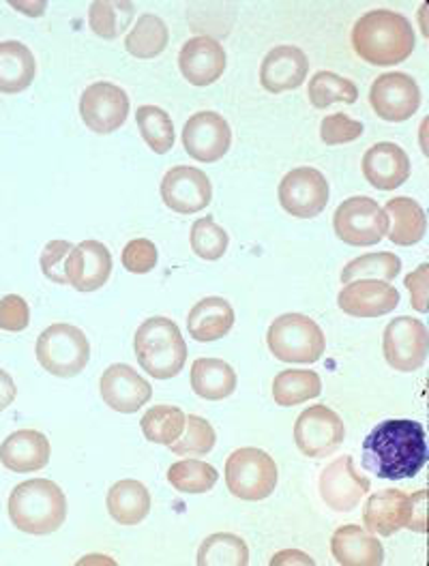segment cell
Wrapping results in <instances>:
<instances>
[{"instance_id":"6da1fadb","label":"cell","mask_w":429,"mask_h":566,"mask_svg":"<svg viewBox=\"0 0 429 566\" xmlns=\"http://www.w3.org/2000/svg\"><path fill=\"white\" fill-rule=\"evenodd\" d=\"M426 429L419 421L389 419L372 429L363 442V465L378 479L401 481L417 476L428 463Z\"/></svg>"},{"instance_id":"7a4b0ae2","label":"cell","mask_w":429,"mask_h":566,"mask_svg":"<svg viewBox=\"0 0 429 566\" xmlns=\"http://www.w3.org/2000/svg\"><path fill=\"white\" fill-rule=\"evenodd\" d=\"M417 45L415 29L408 18L389 9H374L360 15L353 29V48L358 59L378 65L391 67L404 63Z\"/></svg>"},{"instance_id":"3957f363","label":"cell","mask_w":429,"mask_h":566,"mask_svg":"<svg viewBox=\"0 0 429 566\" xmlns=\"http://www.w3.org/2000/svg\"><path fill=\"white\" fill-rule=\"evenodd\" d=\"M9 517L18 531L52 534L67 520V497L50 479L24 481L9 495Z\"/></svg>"},{"instance_id":"277c9868","label":"cell","mask_w":429,"mask_h":566,"mask_svg":"<svg viewBox=\"0 0 429 566\" xmlns=\"http://www.w3.org/2000/svg\"><path fill=\"white\" fill-rule=\"evenodd\" d=\"M134 350L144 371L155 380L177 378L187 363V344L177 322L170 318H148L134 337Z\"/></svg>"},{"instance_id":"5b68a950","label":"cell","mask_w":429,"mask_h":566,"mask_svg":"<svg viewBox=\"0 0 429 566\" xmlns=\"http://www.w3.org/2000/svg\"><path fill=\"white\" fill-rule=\"evenodd\" d=\"M426 490L408 495L399 490H385L369 495L363 509V522L367 531L380 536H391L401 528L426 532Z\"/></svg>"},{"instance_id":"8992f818","label":"cell","mask_w":429,"mask_h":566,"mask_svg":"<svg viewBox=\"0 0 429 566\" xmlns=\"http://www.w3.org/2000/svg\"><path fill=\"white\" fill-rule=\"evenodd\" d=\"M36 360L39 365L56 378L80 376L91 360V344L73 324H52L36 339Z\"/></svg>"},{"instance_id":"52a82bcc","label":"cell","mask_w":429,"mask_h":566,"mask_svg":"<svg viewBox=\"0 0 429 566\" xmlns=\"http://www.w3.org/2000/svg\"><path fill=\"white\" fill-rule=\"evenodd\" d=\"M269 350L284 363H316L326 350L321 326L303 314H284L269 326Z\"/></svg>"},{"instance_id":"ba28073f","label":"cell","mask_w":429,"mask_h":566,"mask_svg":"<svg viewBox=\"0 0 429 566\" xmlns=\"http://www.w3.org/2000/svg\"><path fill=\"white\" fill-rule=\"evenodd\" d=\"M278 479V463L262 449H239L226 461V485L234 497L264 500L275 492Z\"/></svg>"},{"instance_id":"9c48e42d","label":"cell","mask_w":429,"mask_h":566,"mask_svg":"<svg viewBox=\"0 0 429 566\" xmlns=\"http://www.w3.org/2000/svg\"><path fill=\"white\" fill-rule=\"evenodd\" d=\"M333 228L339 241L353 248L378 245L389 234V214L365 196L344 200L333 214Z\"/></svg>"},{"instance_id":"30bf717a","label":"cell","mask_w":429,"mask_h":566,"mask_svg":"<svg viewBox=\"0 0 429 566\" xmlns=\"http://www.w3.org/2000/svg\"><path fill=\"white\" fill-rule=\"evenodd\" d=\"M383 353L395 371L412 374L421 369L429 353L428 326L410 316L391 319L383 335Z\"/></svg>"},{"instance_id":"8fae6325","label":"cell","mask_w":429,"mask_h":566,"mask_svg":"<svg viewBox=\"0 0 429 566\" xmlns=\"http://www.w3.org/2000/svg\"><path fill=\"white\" fill-rule=\"evenodd\" d=\"M346 438V427L337 412L326 406L303 410L294 423V442L307 458L322 460L333 455Z\"/></svg>"},{"instance_id":"7c38bea8","label":"cell","mask_w":429,"mask_h":566,"mask_svg":"<svg viewBox=\"0 0 429 566\" xmlns=\"http://www.w3.org/2000/svg\"><path fill=\"white\" fill-rule=\"evenodd\" d=\"M369 104L387 123H404L421 107V88L408 73L378 75L369 88Z\"/></svg>"},{"instance_id":"4fadbf2b","label":"cell","mask_w":429,"mask_h":566,"mask_svg":"<svg viewBox=\"0 0 429 566\" xmlns=\"http://www.w3.org/2000/svg\"><path fill=\"white\" fill-rule=\"evenodd\" d=\"M80 116L91 132L114 134L129 116V97L112 82H95L80 97Z\"/></svg>"},{"instance_id":"5bb4252c","label":"cell","mask_w":429,"mask_h":566,"mask_svg":"<svg viewBox=\"0 0 429 566\" xmlns=\"http://www.w3.org/2000/svg\"><path fill=\"white\" fill-rule=\"evenodd\" d=\"M328 180L316 168H294L280 182V205L296 219H314L328 205Z\"/></svg>"},{"instance_id":"9a60e30c","label":"cell","mask_w":429,"mask_h":566,"mask_svg":"<svg viewBox=\"0 0 429 566\" xmlns=\"http://www.w3.org/2000/svg\"><path fill=\"white\" fill-rule=\"evenodd\" d=\"M369 479L355 470L350 455H342L331 461L322 470L318 490L322 502L335 513H350L355 511L360 500L369 494Z\"/></svg>"},{"instance_id":"2e32d148","label":"cell","mask_w":429,"mask_h":566,"mask_svg":"<svg viewBox=\"0 0 429 566\" xmlns=\"http://www.w3.org/2000/svg\"><path fill=\"white\" fill-rule=\"evenodd\" d=\"M182 146L189 157L202 164H214L232 146V129L217 112H198L182 127Z\"/></svg>"},{"instance_id":"e0dca14e","label":"cell","mask_w":429,"mask_h":566,"mask_svg":"<svg viewBox=\"0 0 429 566\" xmlns=\"http://www.w3.org/2000/svg\"><path fill=\"white\" fill-rule=\"evenodd\" d=\"M161 200L170 211L193 214L205 211L213 200L211 178L191 166H177L161 180Z\"/></svg>"},{"instance_id":"ac0fdd59","label":"cell","mask_w":429,"mask_h":566,"mask_svg":"<svg viewBox=\"0 0 429 566\" xmlns=\"http://www.w3.org/2000/svg\"><path fill=\"white\" fill-rule=\"evenodd\" d=\"M337 305L353 318H380L395 312L399 305V292L391 283L380 280H357L342 287Z\"/></svg>"},{"instance_id":"d6986e66","label":"cell","mask_w":429,"mask_h":566,"mask_svg":"<svg viewBox=\"0 0 429 566\" xmlns=\"http://www.w3.org/2000/svg\"><path fill=\"white\" fill-rule=\"evenodd\" d=\"M100 392L104 403L121 415L138 412L153 397L150 385L125 363H114L107 367L100 380Z\"/></svg>"},{"instance_id":"ffe728a7","label":"cell","mask_w":429,"mask_h":566,"mask_svg":"<svg viewBox=\"0 0 429 566\" xmlns=\"http://www.w3.org/2000/svg\"><path fill=\"white\" fill-rule=\"evenodd\" d=\"M112 275V253L100 241H82L73 245L67 262L65 277L77 292H95L104 287Z\"/></svg>"},{"instance_id":"44dd1931","label":"cell","mask_w":429,"mask_h":566,"mask_svg":"<svg viewBox=\"0 0 429 566\" xmlns=\"http://www.w3.org/2000/svg\"><path fill=\"white\" fill-rule=\"evenodd\" d=\"M226 63V50L213 36H193L180 48V73L193 86L214 84L223 75Z\"/></svg>"},{"instance_id":"7402d4cb","label":"cell","mask_w":429,"mask_h":566,"mask_svg":"<svg viewBox=\"0 0 429 566\" xmlns=\"http://www.w3.org/2000/svg\"><path fill=\"white\" fill-rule=\"evenodd\" d=\"M363 177L380 191H394L410 178V157L394 142H378L363 155Z\"/></svg>"},{"instance_id":"603a6c76","label":"cell","mask_w":429,"mask_h":566,"mask_svg":"<svg viewBox=\"0 0 429 566\" xmlns=\"http://www.w3.org/2000/svg\"><path fill=\"white\" fill-rule=\"evenodd\" d=\"M310 73V61L305 52L296 45H278L273 48L260 67V84L269 93H286L299 88Z\"/></svg>"},{"instance_id":"cb8c5ba5","label":"cell","mask_w":429,"mask_h":566,"mask_svg":"<svg viewBox=\"0 0 429 566\" xmlns=\"http://www.w3.org/2000/svg\"><path fill=\"white\" fill-rule=\"evenodd\" d=\"M50 440L35 429H20L0 444L2 465L18 474L43 470L50 461Z\"/></svg>"},{"instance_id":"d4e9b609","label":"cell","mask_w":429,"mask_h":566,"mask_svg":"<svg viewBox=\"0 0 429 566\" xmlns=\"http://www.w3.org/2000/svg\"><path fill=\"white\" fill-rule=\"evenodd\" d=\"M331 554L342 566H380L385 563L383 543L355 524L335 531L331 538Z\"/></svg>"},{"instance_id":"484cf974","label":"cell","mask_w":429,"mask_h":566,"mask_svg":"<svg viewBox=\"0 0 429 566\" xmlns=\"http://www.w3.org/2000/svg\"><path fill=\"white\" fill-rule=\"evenodd\" d=\"M232 326L234 310L221 296H207L198 301L187 316V331L196 342H217L226 337Z\"/></svg>"},{"instance_id":"4316f807","label":"cell","mask_w":429,"mask_h":566,"mask_svg":"<svg viewBox=\"0 0 429 566\" xmlns=\"http://www.w3.org/2000/svg\"><path fill=\"white\" fill-rule=\"evenodd\" d=\"M109 517L121 526H138L150 513V494L136 479H123L109 488L106 497Z\"/></svg>"},{"instance_id":"83f0119b","label":"cell","mask_w":429,"mask_h":566,"mask_svg":"<svg viewBox=\"0 0 429 566\" xmlns=\"http://www.w3.org/2000/svg\"><path fill=\"white\" fill-rule=\"evenodd\" d=\"M36 63L33 52L20 41L0 43V93L18 95L35 80Z\"/></svg>"},{"instance_id":"f1b7e54d","label":"cell","mask_w":429,"mask_h":566,"mask_svg":"<svg viewBox=\"0 0 429 566\" xmlns=\"http://www.w3.org/2000/svg\"><path fill=\"white\" fill-rule=\"evenodd\" d=\"M385 212L391 217V226H389V239L394 245L399 248H410L423 241L426 232H428V217L423 207L412 200V198H391L385 207Z\"/></svg>"},{"instance_id":"f546056e","label":"cell","mask_w":429,"mask_h":566,"mask_svg":"<svg viewBox=\"0 0 429 566\" xmlns=\"http://www.w3.org/2000/svg\"><path fill=\"white\" fill-rule=\"evenodd\" d=\"M191 389L207 401H221L237 390V371L221 358H196Z\"/></svg>"},{"instance_id":"4dcf8cb0","label":"cell","mask_w":429,"mask_h":566,"mask_svg":"<svg viewBox=\"0 0 429 566\" xmlns=\"http://www.w3.org/2000/svg\"><path fill=\"white\" fill-rule=\"evenodd\" d=\"M168 41H170V31L166 22L159 15L144 13L125 39V48L132 56L148 61L159 56L168 48Z\"/></svg>"},{"instance_id":"1f68e13d","label":"cell","mask_w":429,"mask_h":566,"mask_svg":"<svg viewBox=\"0 0 429 566\" xmlns=\"http://www.w3.org/2000/svg\"><path fill=\"white\" fill-rule=\"evenodd\" d=\"M321 392V376L312 369H286L273 380V399L282 408L316 399Z\"/></svg>"},{"instance_id":"d6a6232c","label":"cell","mask_w":429,"mask_h":566,"mask_svg":"<svg viewBox=\"0 0 429 566\" xmlns=\"http://www.w3.org/2000/svg\"><path fill=\"white\" fill-rule=\"evenodd\" d=\"M200 566H248L250 549L248 543L230 532H217L207 536V541L198 549Z\"/></svg>"},{"instance_id":"836d02e7","label":"cell","mask_w":429,"mask_h":566,"mask_svg":"<svg viewBox=\"0 0 429 566\" xmlns=\"http://www.w3.org/2000/svg\"><path fill=\"white\" fill-rule=\"evenodd\" d=\"M307 95L312 106L324 109L333 104H355L358 99V88L348 77H342L333 71H318L310 80Z\"/></svg>"},{"instance_id":"e575fe53","label":"cell","mask_w":429,"mask_h":566,"mask_svg":"<svg viewBox=\"0 0 429 566\" xmlns=\"http://www.w3.org/2000/svg\"><path fill=\"white\" fill-rule=\"evenodd\" d=\"M219 479L211 463L200 460H182L168 468V483L180 494H207Z\"/></svg>"},{"instance_id":"d590c367","label":"cell","mask_w":429,"mask_h":566,"mask_svg":"<svg viewBox=\"0 0 429 566\" xmlns=\"http://www.w3.org/2000/svg\"><path fill=\"white\" fill-rule=\"evenodd\" d=\"M136 123L143 140L153 153L166 155L175 146V125L166 109L157 106H140L136 112Z\"/></svg>"},{"instance_id":"8d00e7d4","label":"cell","mask_w":429,"mask_h":566,"mask_svg":"<svg viewBox=\"0 0 429 566\" xmlns=\"http://www.w3.org/2000/svg\"><path fill=\"white\" fill-rule=\"evenodd\" d=\"M134 20V2L97 0L88 9V24L93 33L104 39H116L127 31Z\"/></svg>"},{"instance_id":"74e56055","label":"cell","mask_w":429,"mask_h":566,"mask_svg":"<svg viewBox=\"0 0 429 566\" xmlns=\"http://www.w3.org/2000/svg\"><path fill=\"white\" fill-rule=\"evenodd\" d=\"M401 271V260L389 253H367L357 260L348 262L342 271V283L357 282V280H380V282H394Z\"/></svg>"},{"instance_id":"f35d334b","label":"cell","mask_w":429,"mask_h":566,"mask_svg":"<svg viewBox=\"0 0 429 566\" xmlns=\"http://www.w3.org/2000/svg\"><path fill=\"white\" fill-rule=\"evenodd\" d=\"M144 438L153 444H172L185 427V412L177 406H153L143 417Z\"/></svg>"},{"instance_id":"ab89813d","label":"cell","mask_w":429,"mask_h":566,"mask_svg":"<svg viewBox=\"0 0 429 566\" xmlns=\"http://www.w3.org/2000/svg\"><path fill=\"white\" fill-rule=\"evenodd\" d=\"M214 440L213 424L202 417L189 415L185 417V433L168 447L172 455H207L213 451Z\"/></svg>"},{"instance_id":"60d3db41","label":"cell","mask_w":429,"mask_h":566,"mask_svg":"<svg viewBox=\"0 0 429 566\" xmlns=\"http://www.w3.org/2000/svg\"><path fill=\"white\" fill-rule=\"evenodd\" d=\"M191 249L198 258L202 260H209L214 262L219 258H223V253L228 251V243H230V237L228 232L214 223L213 217H202L198 219L193 226H191Z\"/></svg>"},{"instance_id":"b9f144b4","label":"cell","mask_w":429,"mask_h":566,"mask_svg":"<svg viewBox=\"0 0 429 566\" xmlns=\"http://www.w3.org/2000/svg\"><path fill=\"white\" fill-rule=\"evenodd\" d=\"M365 127L346 114H331L321 123V138L326 146H339L355 142L363 136Z\"/></svg>"},{"instance_id":"7bdbcfd3","label":"cell","mask_w":429,"mask_h":566,"mask_svg":"<svg viewBox=\"0 0 429 566\" xmlns=\"http://www.w3.org/2000/svg\"><path fill=\"white\" fill-rule=\"evenodd\" d=\"M157 248L148 239H134L123 249V266L136 275L150 273L157 266Z\"/></svg>"},{"instance_id":"ee69618b","label":"cell","mask_w":429,"mask_h":566,"mask_svg":"<svg viewBox=\"0 0 429 566\" xmlns=\"http://www.w3.org/2000/svg\"><path fill=\"white\" fill-rule=\"evenodd\" d=\"M72 249V243H67V241H50V243L45 245L43 253H41L39 264H41L43 275H45L50 282L61 283V285L67 283V277H65V262H67V255H70Z\"/></svg>"},{"instance_id":"f6af8a7d","label":"cell","mask_w":429,"mask_h":566,"mask_svg":"<svg viewBox=\"0 0 429 566\" xmlns=\"http://www.w3.org/2000/svg\"><path fill=\"white\" fill-rule=\"evenodd\" d=\"M31 324L29 303L18 294H7L0 298V328L9 333H20Z\"/></svg>"},{"instance_id":"bcb514c9","label":"cell","mask_w":429,"mask_h":566,"mask_svg":"<svg viewBox=\"0 0 429 566\" xmlns=\"http://www.w3.org/2000/svg\"><path fill=\"white\" fill-rule=\"evenodd\" d=\"M428 264H421L415 273L406 277V287L410 290V303L417 312L426 314L428 312Z\"/></svg>"},{"instance_id":"7dc6e473","label":"cell","mask_w":429,"mask_h":566,"mask_svg":"<svg viewBox=\"0 0 429 566\" xmlns=\"http://www.w3.org/2000/svg\"><path fill=\"white\" fill-rule=\"evenodd\" d=\"M286 565H310L314 566V558H310L307 554L303 552H296V549H286V552H280L273 556L271 566H286Z\"/></svg>"},{"instance_id":"c3c4849f","label":"cell","mask_w":429,"mask_h":566,"mask_svg":"<svg viewBox=\"0 0 429 566\" xmlns=\"http://www.w3.org/2000/svg\"><path fill=\"white\" fill-rule=\"evenodd\" d=\"M15 395H18V387L13 378L4 369H0V412L15 401Z\"/></svg>"}]
</instances>
